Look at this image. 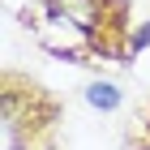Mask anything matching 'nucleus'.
Wrapping results in <instances>:
<instances>
[{
	"mask_svg": "<svg viewBox=\"0 0 150 150\" xmlns=\"http://www.w3.org/2000/svg\"><path fill=\"white\" fill-rule=\"evenodd\" d=\"M86 99H90L94 107H103V112H112V107L120 103V90H116V86H107V81H99V86H90V90H86Z\"/></svg>",
	"mask_w": 150,
	"mask_h": 150,
	"instance_id": "obj_1",
	"label": "nucleus"
},
{
	"mask_svg": "<svg viewBox=\"0 0 150 150\" xmlns=\"http://www.w3.org/2000/svg\"><path fill=\"white\" fill-rule=\"evenodd\" d=\"M142 47H150V26H142L137 35H133V52H142Z\"/></svg>",
	"mask_w": 150,
	"mask_h": 150,
	"instance_id": "obj_2",
	"label": "nucleus"
}]
</instances>
